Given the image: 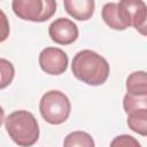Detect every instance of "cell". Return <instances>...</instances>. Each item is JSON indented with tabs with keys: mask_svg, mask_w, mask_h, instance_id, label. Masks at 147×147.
Here are the masks:
<instances>
[{
	"mask_svg": "<svg viewBox=\"0 0 147 147\" xmlns=\"http://www.w3.org/2000/svg\"><path fill=\"white\" fill-rule=\"evenodd\" d=\"M71 71L78 80L91 86H99L108 79L110 67L108 61L96 52L83 49L74 56Z\"/></svg>",
	"mask_w": 147,
	"mask_h": 147,
	"instance_id": "obj_1",
	"label": "cell"
},
{
	"mask_svg": "<svg viewBox=\"0 0 147 147\" xmlns=\"http://www.w3.org/2000/svg\"><path fill=\"white\" fill-rule=\"evenodd\" d=\"M9 138L18 146L30 147L39 139V124L34 115L28 110H15L5 119Z\"/></svg>",
	"mask_w": 147,
	"mask_h": 147,
	"instance_id": "obj_2",
	"label": "cell"
},
{
	"mask_svg": "<svg viewBox=\"0 0 147 147\" xmlns=\"http://www.w3.org/2000/svg\"><path fill=\"white\" fill-rule=\"evenodd\" d=\"M41 117L52 125L64 123L70 115L71 103L69 98L61 91L52 90L46 92L39 102Z\"/></svg>",
	"mask_w": 147,
	"mask_h": 147,
	"instance_id": "obj_3",
	"label": "cell"
},
{
	"mask_svg": "<svg viewBox=\"0 0 147 147\" xmlns=\"http://www.w3.org/2000/svg\"><path fill=\"white\" fill-rule=\"evenodd\" d=\"M14 14L24 21L46 22L56 11L55 0H13Z\"/></svg>",
	"mask_w": 147,
	"mask_h": 147,
	"instance_id": "obj_4",
	"label": "cell"
},
{
	"mask_svg": "<svg viewBox=\"0 0 147 147\" xmlns=\"http://www.w3.org/2000/svg\"><path fill=\"white\" fill-rule=\"evenodd\" d=\"M41 70L52 76H59L67 71L69 59L64 51L57 47H46L39 54Z\"/></svg>",
	"mask_w": 147,
	"mask_h": 147,
	"instance_id": "obj_5",
	"label": "cell"
},
{
	"mask_svg": "<svg viewBox=\"0 0 147 147\" xmlns=\"http://www.w3.org/2000/svg\"><path fill=\"white\" fill-rule=\"evenodd\" d=\"M117 7L121 20L126 28L133 26L137 30L147 16V6L144 0H119Z\"/></svg>",
	"mask_w": 147,
	"mask_h": 147,
	"instance_id": "obj_6",
	"label": "cell"
},
{
	"mask_svg": "<svg viewBox=\"0 0 147 147\" xmlns=\"http://www.w3.org/2000/svg\"><path fill=\"white\" fill-rule=\"evenodd\" d=\"M51 39L59 45H70L75 42L79 36L78 26L69 18L59 17L48 26Z\"/></svg>",
	"mask_w": 147,
	"mask_h": 147,
	"instance_id": "obj_7",
	"label": "cell"
},
{
	"mask_svg": "<svg viewBox=\"0 0 147 147\" xmlns=\"http://www.w3.org/2000/svg\"><path fill=\"white\" fill-rule=\"evenodd\" d=\"M65 11L77 21L90 20L95 9L94 0H63Z\"/></svg>",
	"mask_w": 147,
	"mask_h": 147,
	"instance_id": "obj_8",
	"label": "cell"
},
{
	"mask_svg": "<svg viewBox=\"0 0 147 147\" xmlns=\"http://www.w3.org/2000/svg\"><path fill=\"white\" fill-rule=\"evenodd\" d=\"M129 129L142 137H147V106H138L126 111Z\"/></svg>",
	"mask_w": 147,
	"mask_h": 147,
	"instance_id": "obj_9",
	"label": "cell"
},
{
	"mask_svg": "<svg viewBox=\"0 0 147 147\" xmlns=\"http://www.w3.org/2000/svg\"><path fill=\"white\" fill-rule=\"evenodd\" d=\"M126 93L132 95H146L147 94V72L139 70L131 72L125 82Z\"/></svg>",
	"mask_w": 147,
	"mask_h": 147,
	"instance_id": "obj_10",
	"label": "cell"
},
{
	"mask_svg": "<svg viewBox=\"0 0 147 147\" xmlns=\"http://www.w3.org/2000/svg\"><path fill=\"white\" fill-rule=\"evenodd\" d=\"M101 17H102L103 22L113 30L124 31L127 29L121 20V16L118 14V7H117L116 2L105 3L101 9Z\"/></svg>",
	"mask_w": 147,
	"mask_h": 147,
	"instance_id": "obj_11",
	"label": "cell"
},
{
	"mask_svg": "<svg viewBox=\"0 0 147 147\" xmlns=\"http://www.w3.org/2000/svg\"><path fill=\"white\" fill-rule=\"evenodd\" d=\"M64 147H74V146H79V147H94L95 142L93 138L84 131H74L69 133L63 141Z\"/></svg>",
	"mask_w": 147,
	"mask_h": 147,
	"instance_id": "obj_12",
	"label": "cell"
},
{
	"mask_svg": "<svg viewBox=\"0 0 147 147\" xmlns=\"http://www.w3.org/2000/svg\"><path fill=\"white\" fill-rule=\"evenodd\" d=\"M0 64H1V88H5L13 82L15 69L11 62L7 61L6 59H1Z\"/></svg>",
	"mask_w": 147,
	"mask_h": 147,
	"instance_id": "obj_13",
	"label": "cell"
},
{
	"mask_svg": "<svg viewBox=\"0 0 147 147\" xmlns=\"http://www.w3.org/2000/svg\"><path fill=\"white\" fill-rule=\"evenodd\" d=\"M138 106H147V94L146 95H132L126 93L123 98V109L126 113L129 109Z\"/></svg>",
	"mask_w": 147,
	"mask_h": 147,
	"instance_id": "obj_14",
	"label": "cell"
},
{
	"mask_svg": "<svg viewBox=\"0 0 147 147\" xmlns=\"http://www.w3.org/2000/svg\"><path fill=\"white\" fill-rule=\"evenodd\" d=\"M110 146H134V147H139L140 142L138 140H136L132 136L129 134H122V136H117L111 142Z\"/></svg>",
	"mask_w": 147,
	"mask_h": 147,
	"instance_id": "obj_15",
	"label": "cell"
},
{
	"mask_svg": "<svg viewBox=\"0 0 147 147\" xmlns=\"http://www.w3.org/2000/svg\"><path fill=\"white\" fill-rule=\"evenodd\" d=\"M137 31H138L140 34H142V36L147 37V16H146V18H145L144 23H142V24L137 29Z\"/></svg>",
	"mask_w": 147,
	"mask_h": 147,
	"instance_id": "obj_16",
	"label": "cell"
}]
</instances>
